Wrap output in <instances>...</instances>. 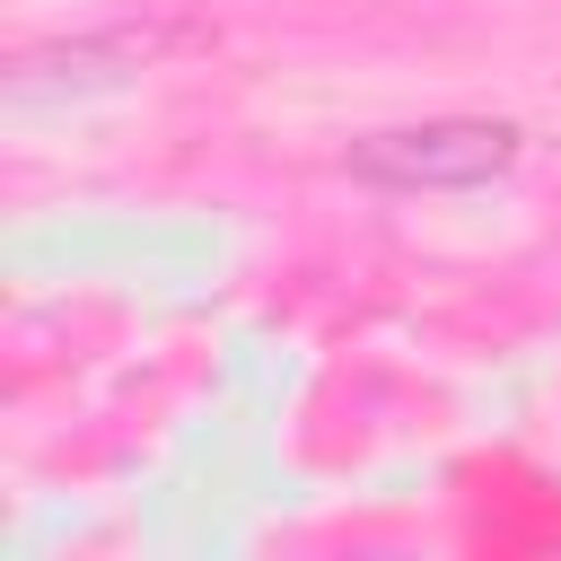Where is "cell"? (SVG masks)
<instances>
[{
	"label": "cell",
	"instance_id": "cell-1",
	"mask_svg": "<svg viewBox=\"0 0 561 561\" xmlns=\"http://www.w3.org/2000/svg\"><path fill=\"white\" fill-rule=\"evenodd\" d=\"M526 158V131L500 114H430V123H394L351 140V175L386 184V193H473L491 175H508Z\"/></svg>",
	"mask_w": 561,
	"mask_h": 561
},
{
	"label": "cell",
	"instance_id": "cell-2",
	"mask_svg": "<svg viewBox=\"0 0 561 561\" xmlns=\"http://www.w3.org/2000/svg\"><path fill=\"white\" fill-rule=\"evenodd\" d=\"M202 44L193 18H114V26H79V35H53L35 53L9 61V96H70V88H114L131 70H158L167 53Z\"/></svg>",
	"mask_w": 561,
	"mask_h": 561
}]
</instances>
